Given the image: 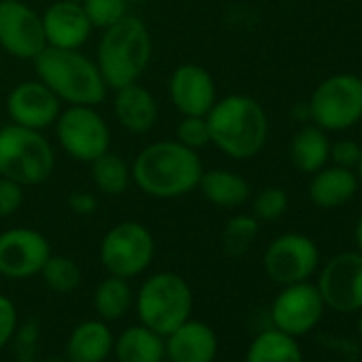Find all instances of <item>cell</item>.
I'll list each match as a JSON object with an SVG mask.
<instances>
[{"mask_svg":"<svg viewBox=\"0 0 362 362\" xmlns=\"http://www.w3.org/2000/svg\"><path fill=\"white\" fill-rule=\"evenodd\" d=\"M201 156L179 141H156L130 164L132 184L151 199H179L194 192L203 175Z\"/></svg>","mask_w":362,"mask_h":362,"instance_id":"obj_1","label":"cell"},{"mask_svg":"<svg viewBox=\"0 0 362 362\" xmlns=\"http://www.w3.org/2000/svg\"><path fill=\"white\" fill-rule=\"evenodd\" d=\"M211 143L233 160L258 156L269 136V117L262 105L245 94L218 98L207 113Z\"/></svg>","mask_w":362,"mask_h":362,"instance_id":"obj_2","label":"cell"},{"mask_svg":"<svg viewBox=\"0 0 362 362\" xmlns=\"http://www.w3.org/2000/svg\"><path fill=\"white\" fill-rule=\"evenodd\" d=\"M37 79H41L66 105L96 107L107 98V83L96 60L79 49L45 47L35 60Z\"/></svg>","mask_w":362,"mask_h":362,"instance_id":"obj_3","label":"cell"},{"mask_svg":"<svg viewBox=\"0 0 362 362\" xmlns=\"http://www.w3.org/2000/svg\"><path fill=\"white\" fill-rule=\"evenodd\" d=\"M151 49L153 45L147 26L130 13L103 30L96 47V64L107 88L115 92L136 83L149 66Z\"/></svg>","mask_w":362,"mask_h":362,"instance_id":"obj_4","label":"cell"},{"mask_svg":"<svg viewBox=\"0 0 362 362\" xmlns=\"http://www.w3.org/2000/svg\"><path fill=\"white\" fill-rule=\"evenodd\" d=\"M134 305L141 324L166 337L179 324L192 317L194 294L190 284L181 275L160 271L141 284Z\"/></svg>","mask_w":362,"mask_h":362,"instance_id":"obj_5","label":"cell"},{"mask_svg":"<svg viewBox=\"0 0 362 362\" xmlns=\"http://www.w3.org/2000/svg\"><path fill=\"white\" fill-rule=\"evenodd\" d=\"M56 170L54 145L41 130L7 124L0 128V177L20 186H39Z\"/></svg>","mask_w":362,"mask_h":362,"instance_id":"obj_6","label":"cell"},{"mask_svg":"<svg viewBox=\"0 0 362 362\" xmlns=\"http://www.w3.org/2000/svg\"><path fill=\"white\" fill-rule=\"evenodd\" d=\"M309 119L326 132H343L362 119V77L337 73L326 77L309 98Z\"/></svg>","mask_w":362,"mask_h":362,"instance_id":"obj_7","label":"cell"},{"mask_svg":"<svg viewBox=\"0 0 362 362\" xmlns=\"http://www.w3.org/2000/svg\"><path fill=\"white\" fill-rule=\"evenodd\" d=\"M156 256V241L151 230L139 222L115 224L100 241L98 258L109 275L132 279L145 273Z\"/></svg>","mask_w":362,"mask_h":362,"instance_id":"obj_8","label":"cell"},{"mask_svg":"<svg viewBox=\"0 0 362 362\" xmlns=\"http://www.w3.org/2000/svg\"><path fill=\"white\" fill-rule=\"evenodd\" d=\"M56 139L66 156L77 162H92L111 147V130L96 107L69 105L56 119Z\"/></svg>","mask_w":362,"mask_h":362,"instance_id":"obj_9","label":"cell"},{"mask_svg":"<svg viewBox=\"0 0 362 362\" xmlns=\"http://www.w3.org/2000/svg\"><path fill=\"white\" fill-rule=\"evenodd\" d=\"M262 264L269 279L279 286L309 281V277L317 271L320 250L307 235L286 233L269 243Z\"/></svg>","mask_w":362,"mask_h":362,"instance_id":"obj_10","label":"cell"},{"mask_svg":"<svg viewBox=\"0 0 362 362\" xmlns=\"http://www.w3.org/2000/svg\"><path fill=\"white\" fill-rule=\"evenodd\" d=\"M0 47L18 60H35L47 47L41 13L24 0H0Z\"/></svg>","mask_w":362,"mask_h":362,"instance_id":"obj_11","label":"cell"},{"mask_svg":"<svg viewBox=\"0 0 362 362\" xmlns=\"http://www.w3.org/2000/svg\"><path fill=\"white\" fill-rule=\"evenodd\" d=\"M324 309L326 305L317 286L309 281L284 286L271 305L273 328L298 339L320 324Z\"/></svg>","mask_w":362,"mask_h":362,"instance_id":"obj_12","label":"cell"},{"mask_svg":"<svg viewBox=\"0 0 362 362\" xmlns=\"http://www.w3.org/2000/svg\"><path fill=\"white\" fill-rule=\"evenodd\" d=\"M317 290L324 305L334 311H362V254L343 252L330 258L320 271Z\"/></svg>","mask_w":362,"mask_h":362,"instance_id":"obj_13","label":"cell"},{"mask_svg":"<svg viewBox=\"0 0 362 362\" xmlns=\"http://www.w3.org/2000/svg\"><path fill=\"white\" fill-rule=\"evenodd\" d=\"M52 256V245L35 228H9L0 233V275L7 279H30L41 273Z\"/></svg>","mask_w":362,"mask_h":362,"instance_id":"obj_14","label":"cell"},{"mask_svg":"<svg viewBox=\"0 0 362 362\" xmlns=\"http://www.w3.org/2000/svg\"><path fill=\"white\" fill-rule=\"evenodd\" d=\"M60 111V98L41 79L22 81L7 96V115L11 124L24 128L43 132L45 128L56 124Z\"/></svg>","mask_w":362,"mask_h":362,"instance_id":"obj_15","label":"cell"},{"mask_svg":"<svg viewBox=\"0 0 362 362\" xmlns=\"http://www.w3.org/2000/svg\"><path fill=\"white\" fill-rule=\"evenodd\" d=\"M168 98L181 115L207 117L218 100L216 81L201 64H179L168 79Z\"/></svg>","mask_w":362,"mask_h":362,"instance_id":"obj_16","label":"cell"},{"mask_svg":"<svg viewBox=\"0 0 362 362\" xmlns=\"http://www.w3.org/2000/svg\"><path fill=\"white\" fill-rule=\"evenodd\" d=\"M41 18L47 47L81 49L94 30L81 3H73V0H58L45 9Z\"/></svg>","mask_w":362,"mask_h":362,"instance_id":"obj_17","label":"cell"},{"mask_svg":"<svg viewBox=\"0 0 362 362\" xmlns=\"http://www.w3.org/2000/svg\"><path fill=\"white\" fill-rule=\"evenodd\" d=\"M218 347L216 330L192 317L164 337V354L170 362H214Z\"/></svg>","mask_w":362,"mask_h":362,"instance_id":"obj_18","label":"cell"},{"mask_svg":"<svg viewBox=\"0 0 362 362\" xmlns=\"http://www.w3.org/2000/svg\"><path fill=\"white\" fill-rule=\"evenodd\" d=\"M358 175L345 166H322L309 181V199L320 209H337L349 203L358 192Z\"/></svg>","mask_w":362,"mask_h":362,"instance_id":"obj_19","label":"cell"},{"mask_svg":"<svg viewBox=\"0 0 362 362\" xmlns=\"http://www.w3.org/2000/svg\"><path fill=\"white\" fill-rule=\"evenodd\" d=\"M113 113L122 128L132 134H143L158 122V103L153 94L136 81L115 90Z\"/></svg>","mask_w":362,"mask_h":362,"instance_id":"obj_20","label":"cell"},{"mask_svg":"<svg viewBox=\"0 0 362 362\" xmlns=\"http://www.w3.org/2000/svg\"><path fill=\"white\" fill-rule=\"evenodd\" d=\"M113 332L100 317L86 320L71 332L66 356L71 362H105L113 354Z\"/></svg>","mask_w":362,"mask_h":362,"instance_id":"obj_21","label":"cell"},{"mask_svg":"<svg viewBox=\"0 0 362 362\" xmlns=\"http://www.w3.org/2000/svg\"><path fill=\"white\" fill-rule=\"evenodd\" d=\"M197 190H201V194L211 205L222 207V209H237L245 205L252 197V188L247 184V179L226 168L203 170Z\"/></svg>","mask_w":362,"mask_h":362,"instance_id":"obj_22","label":"cell"},{"mask_svg":"<svg viewBox=\"0 0 362 362\" xmlns=\"http://www.w3.org/2000/svg\"><path fill=\"white\" fill-rule=\"evenodd\" d=\"M113 356L117 362H164V337L145 324L128 326L113 341Z\"/></svg>","mask_w":362,"mask_h":362,"instance_id":"obj_23","label":"cell"},{"mask_svg":"<svg viewBox=\"0 0 362 362\" xmlns=\"http://www.w3.org/2000/svg\"><path fill=\"white\" fill-rule=\"evenodd\" d=\"M330 153V141L326 136V130H322L315 124L303 126L290 145V160L296 170L300 173H315L322 166H326Z\"/></svg>","mask_w":362,"mask_h":362,"instance_id":"obj_24","label":"cell"},{"mask_svg":"<svg viewBox=\"0 0 362 362\" xmlns=\"http://www.w3.org/2000/svg\"><path fill=\"white\" fill-rule=\"evenodd\" d=\"M245 362H303V351L296 337L269 328L254 337L247 347Z\"/></svg>","mask_w":362,"mask_h":362,"instance_id":"obj_25","label":"cell"},{"mask_svg":"<svg viewBox=\"0 0 362 362\" xmlns=\"http://www.w3.org/2000/svg\"><path fill=\"white\" fill-rule=\"evenodd\" d=\"M132 303H134L132 288H130L128 279H124V277L109 275L94 290V311L107 324L124 317L128 313V309L132 307Z\"/></svg>","mask_w":362,"mask_h":362,"instance_id":"obj_26","label":"cell"},{"mask_svg":"<svg viewBox=\"0 0 362 362\" xmlns=\"http://www.w3.org/2000/svg\"><path fill=\"white\" fill-rule=\"evenodd\" d=\"M90 164H92V181L96 190L107 197H119L132 184L130 164L122 156L113 153L111 149L98 156L96 160H92Z\"/></svg>","mask_w":362,"mask_h":362,"instance_id":"obj_27","label":"cell"},{"mask_svg":"<svg viewBox=\"0 0 362 362\" xmlns=\"http://www.w3.org/2000/svg\"><path fill=\"white\" fill-rule=\"evenodd\" d=\"M260 233V224L254 216L239 214L233 216L222 230V245L228 256H243L256 241Z\"/></svg>","mask_w":362,"mask_h":362,"instance_id":"obj_28","label":"cell"},{"mask_svg":"<svg viewBox=\"0 0 362 362\" xmlns=\"http://www.w3.org/2000/svg\"><path fill=\"white\" fill-rule=\"evenodd\" d=\"M39 275L43 277L45 286L49 290L60 292V294L73 292L81 284V269L69 256H56V254H52L47 258V262L43 264V269H41Z\"/></svg>","mask_w":362,"mask_h":362,"instance_id":"obj_29","label":"cell"},{"mask_svg":"<svg viewBox=\"0 0 362 362\" xmlns=\"http://www.w3.org/2000/svg\"><path fill=\"white\" fill-rule=\"evenodd\" d=\"M92 28L107 30L128 16V0H83L81 3Z\"/></svg>","mask_w":362,"mask_h":362,"instance_id":"obj_30","label":"cell"},{"mask_svg":"<svg viewBox=\"0 0 362 362\" xmlns=\"http://www.w3.org/2000/svg\"><path fill=\"white\" fill-rule=\"evenodd\" d=\"M286 211H288V194L277 186L260 190L252 201V216L258 222H275Z\"/></svg>","mask_w":362,"mask_h":362,"instance_id":"obj_31","label":"cell"},{"mask_svg":"<svg viewBox=\"0 0 362 362\" xmlns=\"http://www.w3.org/2000/svg\"><path fill=\"white\" fill-rule=\"evenodd\" d=\"M175 134H177L175 141H179L181 145H186L194 151L211 143L209 124H207V117L203 115H181V122L177 124Z\"/></svg>","mask_w":362,"mask_h":362,"instance_id":"obj_32","label":"cell"},{"mask_svg":"<svg viewBox=\"0 0 362 362\" xmlns=\"http://www.w3.org/2000/svg\"><path fill=\"white\" fill-rule=\"evenodd\" d=\"M24 203V186L9 177H0V218H11Z\"/></svg>","mask_w":362,"mask_h":362,"instance_id":"obj_33","label":"cell"},{"mask_svg":"<svg viewBox=\"0 0 362 362\" xmlns=\"http://www.w3.org/2000/svg\"><path fill=\"white\" fill-rule=\"evenodd\" d=\"M362 147L351 141V139H339L334 143H330V153L328 160H332V164L337 166H345V168H356L358 158H360Z\"/></svg>","mask_w":362,"mask_h":362,"instance_id":"obj_34","label":"cell"},{"mask_svg":"<svg viewBox=\"0 0 362 362\" xmlns=\"http://www.w3.org/2000/svg\"><path fill=\"white\" fill-rule=\"evenodd\" d=\"M18 330V309L16 303L0 294V349H3L16 334Z\"/></svg>","mask_w":362,"mask_h":362,"instance_id":"obj_35","label":"cell"},{"mask_svg":"<svg viewBox=\"0 0 362 362\" xmlns=\"http://www.w3.org/2000/svg\"><path fill=\"white\" fill-rule=\"evenodd\" d=\"M69 207L77 216H92L98 209V201L90 192H75L69 197Z\"/></svg>","mask_w":362,"mask_h":362,"instance_id":"obj_36","label":"cell"},{"mask_svg":"<svg viewBox=\"0 0 362 362\" xmlns=\"http://www.w3.org/2000/svg\"><path fill=\"white\" fill-rule=\"evenodd\" d=\"M354 235H356L358 250H360V254H362V214H360V218H358V222H356V230H354Z\"/></svg>","mask_w":362,"mask_h":362,"instance_id":"obj_37","label":"cell"},{"mask_svg":"<svg viewBox=\"0 0 362 362\" xmlns=\"http://www.w3.org/2000/svg\"><path fill=\"white\" fill-rule=\"evenodd\" d=\"M356 175H358V181H360V184H362V151H360V158H358V164H356Z\"/></svg>","mask_w":362,"mask_h":362,"instance_id":"obj_38","label":"cell"},{"mask_svg":"<svg viewBox=\"0 0 362 362\" xmlns=\"http://www.w3.org/2000/svg\"><path fill=\"white\" fill-rule=\"evenodd\" d=\"M358 334H360V339H362V315H360V320H358Z\"/></svg>","mask_w":362,"mask_h":362,"instance_id":"obj_39","label":"cell"},{"mask_svg":"<svg viewBox=\"0 0 362 362\" xmlns=\"http://www.w3.org/2000/svg\"><path fill=\"white\" fill-rule=\"evenodd\" d=\"M128 3H145V0H128Z\"/></svg>","mask_w":362,"mask_h":362,"instance_id":"obj_40","label":"cell"},{"mask_svg":"<svg viewBox=\"0 0 362 362\" xmlns=\"http://www.w3.org/2000/svg\"><path fill=\"white\" fill-rule=\"evenodd\" d=\"M73 3H83V0H73Z\"/></svg>","mask_w":362,"mask_h":362,"instance_id":"obj_41","label":"cell"}]
</instances>
